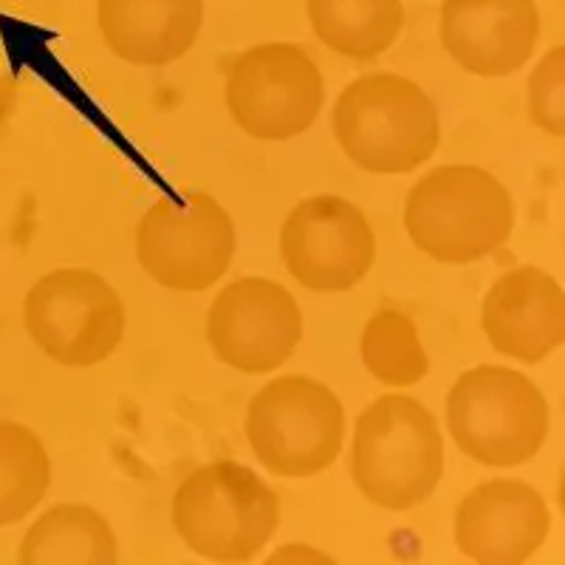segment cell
I'll use <instances>...</instances> for the list:
<instances>
[{
  "label": "cell",
  "instance_id": "obj_3",
  "mask_svg": "<svg viewBox=\"0 0 565 565\" xmlns=\"http://www.w3.org/2000/svg\"><path fill=\"white\" fill-rule=\"evenodd\" d=\"M402 221L422 255L438 264H478L512 235L514 201L489 170L444 164L413 184Z\"/></svg>",
  "mask_w": 565,
  "mask_h": 565
},
{
  "label": "cell",
  "instance_id": "obj_2",
  "mask_svg": "<svg viewBox=\"0 0 565 565\" xmlns=\"http://www.w3.org/2000/svg\"><path fill=\"white\" fill-rule=\"evenodd\" d=\"M441 476L444 438L430 407L387 393L362 411L351 438V478L362 498L407 512L430 501Z\"/></svg>",
  "mask_w": 565,
  "mask_h": 565
},
{
  "label": "cell",
  "instance_id": "obj_6",
  "mask_svg": "<svg viewBox=\"0 0 565 565\" xmlns=\"http://www.w3.org/2000/svg\"><path fill=\"white\" fill-rule=\"evenodd\" d=\"M244 433L271 476L315 478L340 458L345 407L328 385L289 373L252 396Z\"/></svg>",
  "mask_w": 565,
  "mask_h": 565
},
{
  "label": "cell",
  "instance_id": "obj_20",
  "mask_svg": "<svg viewBox=\"0 0 565 565\" xmlns=\"http://www.w3.org/2000/svg\"><path fill=\"white\" fill-rule=\"evenodd\" d=\"M529 119L543 134L563 139L565 136V49L554 45L529 74L526 85Z\"/></svg>",
  "mask_w": 565,
  "mask_h": 565
},
{
  "label": "cell",
  "instance_id": "obj_18",
  "mask_svg": "<svg viewBox=\"0 0 565 565\" xmlns=\"http://www.w3.org/2000/svg\"><path fill=\"white\" fill-rule=\"evenodd\" d=\"M52 458L32 427L0 422V526H14L43 503Z\"/></svg>",
  "mask_w": 565,
  "mask_h": 565
},
{
  "label": "cell",
  "instance_id": "obj_17",
  "mask_svg": "<svg viewBox=\"0 0 565 565\" xmlns=\"http://www.w3.org/2000/svg\"><path fill=\"white\" fill-rule=\"evenodd\" d=\"M311 32L348 60H376L405 32V0H306Z\"/></svg>",
  "mask_w": 565,
  "mask_h": 565
},
{
  "label": "cell",
  "instance_id": "obj_10",
  "mask_svg": "<svg viewBox=\"0 0 565 565\" xmlns=\"http://www.w3.org/2000/svg\"><path fill=\"white\" fill-rule=\"evenodd\" d=\"M280 257L300 286L317 295H340L367 277L376 260V235L348 199L311 195L282 221Z\"/></svg>",
  "mask_w": 565,
  "mask_h": 565
},
{
  "label": "cell",
  "instance_id": "obj_21",
  "mask_svg": "<svg viewBox=\"0 0 565 565\" xmlns=\"http://www.w3.org/2000/svg\"><path fill=\"white\" fill-rule=\"evenodd\" d=\"M280 559H295V563H300V559H306V563H331V557H326V554L315 552V548H306V546L282 548V552L271 554L269 563H280Z\"/></svg>",
  "mask_w": 565,
  "mask_h": 565
},
{
  "label": "cell",
  "instance_id": "obj_16",
  "mask_svg": "<svg viewBox=\"0 0 565 565\" xmlns=\"http://www.w3.org/2000/svg\"><path fill=\"white\" fill-rule=\"evenodd\" d=\"M18 559L23 565H116L119 548L103 512L85 503H60L32 523Z\"/></svg>",
  "mask_w": 565,
  "mask_h": 565
},
{
  "label": "cell",
  "instance_id": "obj_9",
  "mask_svg": "<svg viewBox=\"0 0 565 565\" xmlns=\"http://www.w3.org/2000/svg\"><path fill=\"white\" fill-rule=\"evenodd\" d=\"M238 249L232 215L210 193L150 206L136 230L141 271L170 291L195 295L230 271Z\"/></svg>",
  "mask_w": 565,
  "mask_h": 565
},
{
  "label": "cell",
  "instance_id": "obj_13",
  "mask_svg": "<svg viewBox=\"0 0 565 565\" xmlns=\"http://www.w3.org/2000/svg\"><path fill=\"white\" fill-rule=\"evenodd\" d=\"M543 34L534 0H441L438 38L467 74L512 77L532 60Z\"/></svg>",
  "mask_w": 565,
  "mask_h": 565
},
{
  "label": "cell",
  "instance_id": "obj_4",
  "mask_svg": "<svg viewBox=\"0 0 565 565\" xmlns=\"http://www.w3.org/2000/svg\"><path fill=\"white\" fill-rule=\"evenodd\" d=\"M173 529L186 548L212 563H249L280 526L275 489L238 461H212L173 494Z\"/></svg>",
  "mask_w": 565,
  "mask_h": 565
},
{
  "label": "cell",
  "instance_id": "obj_19",
  "mask_svg": "<svg viewBox=\"0 0 565 565\" xmlns=\"http://www.w3.org/2000/svg\"><path fill=\"white\" fill-rule=\"evenodd\" d=\"M360 353L362 365L382 385L411 387L430 373V356L424 351L416 322L398 309H380L367 317Z\"/></svg>",
  "mask_w": 565,
  "mask_h": 565
},
{
  "label": "cell",
  "instance_id": "obj_12",
  "mask_svg": "<svg viewBox=\"0 0 565 565\" xmlns=\"http://www.w3.org/2000/svg\"><path fill=\"white\" fill-rule=\"evenodd\" d=\"M552 532V509L534 487L514 478L478 483L456 509V546L478 565H523Z\"/></svg>",
  "mask_w": 565,
  "mask_h": 565
},
{
  "label": "cell",
  "instance_id": "obj_5",
  "mask_svg": "<svg viewBox=\"0 0 565 565\" xmlns=\"http://www.w3.org/2000/svg\"><path fill=\"white\" fill-rule=\"evenodd\" d=\"M444 416L458 450L494 469L532 461L552 427L543 391L521 371L503 365L463 371L447 391Z\"/></svg>",
  "mask_w": 565,
  "mask_h": 565
},
{
  "label": "cell",
  "instance_id": "obj_8",
  "mask_svg": "<svg viewBox=\"0 0 565 565\" xmlns=\"http://www.w3.org/2000/svg\"><path fill=\"white\" fill-rule=\"evenodd\" d=\"M23 326L52 362L90 367L122 345L125 306L99 271L54 269L29 289Z\"/></svg>",
  "mask_w": 565,
  "mask_h": 565
},
{
  "label": "cell",
  "instance_id": "obj_14",
  "mask_svg": "<svg viewBox=\"0 0 565 565\" xmlns=\"http://www.w3.org/2000/svg\"><path fill=\"white\" fill-rule=\"evenodd\" d=\"M489 348L537 365L565 342V291L552 271L518 266L489 286L481 306Z\"/></svg>",
  "mask_w": 565,
  "mask_h": 565
},
{
  "label": "cell",
  "instance_id": "obj_1",
  "mask_svg": "<svg viewBox=\"0 0 565 565\" xmlns=\"http://www.w3.org/2000/svg\"><path fill=\"white\" fill-rule=\"evenodd\" d=\"M331 128L353 168L373 175L413 173L433 159L441 141L430 94L391 71L348 83L331 110Z\"/></svg>",
  "mask_w": 565,
  "mask_h": 565
},
{
  "label": "cell",
  "instance_id": "obj_7",
  "mask_svg": "<svg viewBox=\"0 0 565 565\" xmlns=\"http://www.w3.org/2000/svg\"><path fill=\"white\" fill-rule=\"evenodd\" d=\"M224 99L244 134L289 141L317 122L326 105V77L295 43H257L232 60Z\"/></svg>",
  "mask_w": 565,
  "mask_h": 565
},
{
  "label": "cell",
  "instance_id": "obj_15",
  "mask_svg": "<svg viewBox=\"0 0 565 565\" xmlns=\"http://www.w3.org/2000/svg\"><path fill=\"white\" fill-rule=\"evenodd\" d=\"M204 0H97L105 45L139 68L184 57L204 29Z\"/></svg>",
  "mask_w": 565,
  "mask_h": 565
},
{
  "label": "cell",
  "instance_id": "obj_11",
  "mask_svg": "<svg viewBox=\"0 0 565 565\" xmlns=\"http://www.w3.org/2000/svg\"><path fill=\"white\" fill-rule=\"evenodd\" d=\"M206 340L224 365L252 376L271 373L300 345V306L280 282L241 277L212 300Z\"/></svg>",
  "mask_w": 565,
  "mask_h": 565
}]
</instances>
